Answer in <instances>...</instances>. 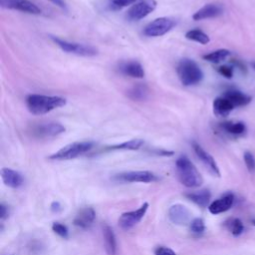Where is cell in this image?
<instances>
[{"instance_id":"cell-25","label":"cell","mask_w":255,"mask_h":255,"mask_svg":"<svg viewBox=\"0 0 255 255\" xmlns=\"http://www.w3.org/2000/svg\"><path fill=\"white\" fill-rule=\"evenodd\" d=\"M185 38L194 42H197L201 45H206L210 42V38L209 36L204 33L203 31L199 30V29H192L189 30L185 33Z\"/></svg>"},{"instance_id":"cell-27","label":"cell","mask_w":255,"mask_h":255,"mask_svg":"<svg viewBox=\"0 0 255 255\" xmlns=\"http://www.w3.org/2000/svg\"><path fill=\"white\" fill-rule=\"evenodd\" d=\"M230 55V51L227 49H218L211 53L203 55V59L207 62L218 64L222 61H224L228 56Z\"/></svg>"},{"instance_id":"cell-1","label":"cell","mask_w":255,"mask_h":255,"mask_svg":"<svg viewBox=\"0 0 255 255\" xmlns=\"http://www.w3.org/2000/svg\"><path fill=\"white\" fill-rule=\"evenodd\" d=\"M66 104V99L59 96L30 94L26 97V106L29 112L36 116L48 114L53 110L64 107Z\"/></svg>"},{"instance_id":"cell-17","label":"cell","mask_w":255,"mask_h":255,"mask_svg":"<svg viewBox=\"0 0 255 255\" xmlns=\"http://www.w3.org/2000/svg\"><path fill=\"white\" fill-rule=\"evenodd\" d=\"M96 217L95 210L92 207H85L79 211L74 219V224L81 228L90 227Z\"/></svg>"},{"instance_id":"cell-29","label":"cell","mask_w":255,"mask_h":255,"mask_svg":"<svg viewBox=\"0 0 255 255\" xmlns=\"http://www.w3.org/2000/svg\"><path fill=\"white\" fill-rule=\"evenodd\" d=\"M137 0H110V8L112 10H121L125 7L132 5Z\"/></svg>"},{"instance_id":"cell-4","label":"cell","mask_w":255,"mask_h":255,"mask_svg":"<svg viewBox=\"0 0 255 255\" xmlns=\"http://www.w3.org/2000/svg\"><path fill=\"white\" fill-rule=\"evenodd\" d=\"M95 145L94 141L85 140V141H75L69 143L62 148H60L55 153L49 156V159L52 160H69L75 157H78L89 150H91Z\"/></svg>"},{"instance_id":"cell-26","label":"cell","mask_w":255,"mask_h":255,"mask_svg":"<svg viewBox=\"0 0 255 255\" xmlns=\"http://www.w3.org/2000/svg\"><path fill=\"white\" fill-rule=\"evenodd\" d=\"M148 94V90L144 85H135L128 91V97L132 101L145 100Z\"/></svg>"},{"instance_id":"cell-18","label":"cell","mask_w":255,"mask_h":255,"mask_svg":"<svg viewBox=\"0 0 255 255\" xmlns=\"http://www.w3.org/2000/svg\"><path fill=\"white\" fill-rule=\"evenodd\" d=\"M121 72L128 77L135 79H142L144 77V70L140 63L136 61L125 62L120 67Z\"/></svg>"},{"instance_id":"cell-31","label":"cell","mask_w":255,"mask_h":255,"mask_svg":"<svg viewBox=\"0 0 255 255\" xmlns=\"http://www.w3.org/2000/svg\"><path fill=\"white\" fill-rule=\"evenodd\" d=\"M52 230L62 238H68L69 236V230L67 226L60 222H54L52 225Z\"/></svg>"},{"instance_id":"cell-30","label":"cell","mask_w":255,"mask_h":255,"mask_svg":"<svg viewBox=\"0 0 255 255\" xmlns=\"http://www.w3.org/2000/svg\"><path fill=\"white\" fill-rule=\"evenodd\" d=\"M190 230L193 233L196 234H201L204 232L205 230V225H204V221L201 218H194L191 222H190Z\"/></svg>"},{"instance_id":"cell-6","label":"cell","mask_w":255,"mask_h":255,"mask_svg":"<svg viewBox=\"0 0 255 255\" xmlns=\"http://www.w3.org/2000/svg\"><path fill=\"white\" fill-rule=\"evenodd\" d=\"M176 22L169 17H159L149 22L143 29L142 33L146 37H159L174 28Z\"/></svg>"},{"instance_id":"cell-28","label":"cell","mask_w":255,"mask_h":255,"mask_svg":"<svg viewBox=\"0 0 255 255\" xmlns=\"http://www.w3.org/2000/svg\"><path fill=\"white\" fill-rule=\"evenodd\" d=\"M227 228L229 229V231L234 235V236H238L240 235L243 230H244V226L243 223L241 222L240 219L238 218H231L229 219L227 222Z\"/></svg>"},{"instance_id":"cell-12","label":"cell","mask_w":255,"mask_h":255,"mask_svg":"<svg viewBox=\"0 0 255 255\" xmlns=\"http://www.w3.org/2000/svg\"><path fill=\"white\" fill-rule=\"evenodd\" d=\"M192 148H193L195 154L197 155V157L210 170V172H212L216 176H220L219 168H218L213 156L210 153H208L199 143H197L195 141H192Z\"/></svg>"},{"instance_id":"cell-11","label":"cell","mask_w":255,"mask_h":255,"mask_svg":"<svg viewBox=\"0 0 255 255\" xmlns=\"http://www.w3.org/2000/svg\"><path fill=\"white\" fill-rule=\"evenodd\" d=\"M66 130V128L60 123H45L37 125L33 128L32 132L35 136L41 138L54 137Z\"/></svg>"},{"instance_id":"cell-9","label":"cell","mask_w":255,"mask_h":255,"mask_svg":"<svg viewBox=\"0 0 255 255\" xmlns=\"http://www.w3.org/2000/svg\"><path fill=\"white\" fill-rule=\"evenodd\" d=\"M0 6L4 9L17 10L32 15L42 14V9L30 0H0Z\"/></svg>"},{"instance_id":"cell-36","label":"cell","mask_w":255,"mask_h":255,"mask_svg":"<svg viewBox=\"0 0 255 255\" xmlns=\"http://www.w3.org/2000/svg\"><path fill=\"white\" fill-rule=\"evenodd\" d=\"M232 64H233L235 67L239 68L242 72H246V67H245V65H244L242 62H240L239 60H232Z\"/></svg>"},{"instance_id":"cell-35","label":"cell","mask_w":255,"mask_h":255,"mask_svg":"<svg viewBox=\"0 0 255 255\" xmlns=\"http://www.w3.org/2000/svg\"><path fill=\"white\" fill-rule=\"evenodd\" d=\"M48 1H50V2L53 3L54 5L58 6L59 8L65 10V11L67 10V5H66V2H65L64 0H48Z\"/></svg>"},{"instance_id":"cell-15","label":"cell","mask_w":255,"mask_h":255,"mask_svg":"<svg viewBox=\"0 0 255 255\" xmlns=\"http://www.w3.org/2000/svg\"><path fill=\"white\" fill-rule=\"evenodd\" d=\"M223 12L222 7L217 5V4H206L203 7H201L199 10H197L193 15L192 19L195 21H200L204 19H210V18H215Z\"/></svg>"},{"instance_id":"cell-7","label":"cell","mask_w":255,"mask_h":255,"mask_svg":"<svg viewBox=\"0 0 255 255\" xmlns=\"http://www.w3.org/2000/svg\"><path fill=\"white\" fill-rule=\"evenodd\" d=\"M117 181L121 182H143L149 183L157 181L158 176L148 170H131L118 173L114 176Z\"/></svg>"},{"instance_id":"cell-23","label":"cell","mask_w":255,"mask_h":255,"mask_svg":"<svg viewBox=\"0 0 255 255\" xmlns=\"http://www.w3.org/2000/svg\"><path fill=\"white\" fill-rule=\"evenodd\" d=\"M219 128L232 135H241L246 131V127L242 122H223L219 124Z\"/></svg>"},{"instance_id":"cell-32","label":"cell","mask_w":255,"mask_h":255,"mask_svg":"<svg viewBox=\"0 0 255 255\" xmlns=\"http://www.w3.org/2000/svg\"><path fill=\"white\" fill-rule=\"evenodd\" d=\"M244 161H245V164L249 171L252 172L255 170V157L253 156V154L250 151H245Z\"/></svg>"},{"instance_id":"cell-33","label":"cell","mask_w":255,"mask_h":255,"mask_svg":"<svg viewBox=\"0 0 255 255\" xmlns=\"http://www.w3.org/2000/svg\"><path fill=\"white\" fill-rule=\"evenodd\" d=\"M217 72L222 75L224 78L227 79H231L233 76V67L232 66H227V65H223V66H219L217 68Z\"/></svg>"},{"instance_id":"cell-22","label":"cell","mask_w":255,"mask_h":255,"mask_svg":"<svg viewBox=\"0 0 255 255\" xmlns=\"http://www.w3.org/2000/svg\"><path fill=\"white\" fill-rule=\"evenodd\" d=\"M103 235H104V241H105V246L106 250L109 255H116L117 251V240H116V235L114 233V230L106 225L103 228Z\"/></svg>"},{"instance_id":"cell-5","label":"cell","mask_w":255,"mask_h":255,"mask_svg":"<svg viewBox=\"0 0 255 255\" xmlns=\"http://www.w3.org/2000/svg\"><path fill=\"white\" fill-rule=\"evenodd\" d=\"M50 39L61 50H63L66 53L74 54L77 56H83V57H94V56L98 55V49L92 45L70 42V41L55 37V36H50Z\"/></svg>"},{"instance_id":"cell-34","label":"cell","mask_w":255,"mask_h":255,"mask_svg":"<svg viewBox=\"0 0 255 255\" xmlns=\"http://www.w3.org/2000/svg\"><path fill=\"white\" fill-rule=\"evenodd\" d=\"M154 255H176L175 252L165 246H158L154 250Z\"/></svg>"},{"instance_id":"cell-16","label":"cell","mask_w":255,"mask_h":255,"mask_svg":"<svg viewBox=\"0 0 255 255\" xmlns=\"http://www.w3.org/2000/svg\"><path fill=\"white\" fill-rule=\"evenodd\" d=\"M233 201H234L233 194L227 193V194L223 195L222 197L214 200L208 206V209H209L210 213H212V214H219V213L225 212L228 209H230V207L233 204Z\"/></svg>"},{"instance_id":"cell-21","label":"cell","mask_w":255,"mask_h":255,"mask_svg":"<svg viewBox=\"0 0 255 255\" xmlns=\"http://www.w3.org/2000/svg\"><path fill=\"white\" fill-rule=\"evenodd\" d=\"M188 199H190L195 204L199 205L200 207H205L208 205L211 194L207 189H201L197 191H190L184 194Z\"/></svg>"},{"instance_id":"cell-8","label":"cell","mask_w":255,"mask_h":255,"mask_svg":"<svg viewBox=\"0 0 255 255\" xmlns=\"http://www.w3.org/2000/svg\"><path fill=\"white\" fill-rule=\"evenodd\" d=\"M155 0H137L127 12L129 21H138L149 15L156 8Z\"/></svg>"},{"instance_id":"cell-38","label":"cell","mask_w":255,"mask_h":255,"mask_svg":"<svg viewBox=\"0 0 255 255\" xmlns=\"http://www.w3.org/2000/svg\"><path fill=\"white\" fill-rule=\"evenodd\" d=\"M51 209H52V211H54V212H59V211L62 209V207H61V205H60V203H59L58 201H54V202L51 204Z\"/></svg>"},{"instance_id":"cell-14","label":"cell","mask_w":255,"mask_h":255,"mask_svg":"<svg viewBox=\"0 0 255 255\" xmlns=\"http://www.w3.org/2000/svg\"><path fill=\"white\" fill-rule=\"evenodd\" d=\"M1 177L5 185L11 188H18L24 182V177L19 171L8 167H3L1 169Z\"/></svg>"},{"instance_id":"cell-20","label":"cell","mask_w":255,"mask_h":255,"mask_svg":"<svg viewBox=\"0 0 255 255\" xmlns=\"http://www.w3.org/2000/svg\"><path fill=\"white\" fill-rule=\"evenodd\" d=\"M222 96H224L226 99H228L233 104V106L235 108L246 106L252 100L250 96H248V95H246V94H244V93H242L238 90H234V89L225 91Z\"/></svg>"},{"instance_id":"cell-10","label":"cell","mask_w":255,"mask_h":255,"mask_svg":"<svg viewBox=\"0 0 255 255\" xmlns=\"http://www.w3.org/2000/svg\"><path fill=\"white\" fill-rule=\"evenodd\" d=\"M148 209V203L144 202L139 208L136 210L128 211L123 213L119 218V225L123 229H129L136 225L144 216Z\"/></svg>"},{"instance_id":"cell-3","label":"cell","mask_w":255,"mask_h":255,"mask_svg":"<svg viewBox=\"0 0 255 255\" xmlns=\"http://www.w3.org/2000/svg\"><path fill=\"white\" fill-rule=\"evenodd\" d=\"M176 73L183 86L189 87L199 84L203 79V72L200 67L191 59L180 60L176 67Z\"/></svg>"},{"instance_id":"cell-24","label":"cell","mask_w":255,"mask_h":255,"mask_svg":"<svg viewBox=\"0 0 255 255\" xmlns=\"http://www.w3.org/2000/svg\"><path fill=\"white\" fill-rule=\"evenodd\" d=\"M144 141L140 138H133L122 143L107 146L106 150H137L143 145Z\"/></svg>"},{"instance_id":"cell-2","label":"cell","mask_w":255,"mask_h":255,"mask_svg":"<svg viewBox=\"0 0 255 255\" xmlns=\"http://www.w3.org/2000/svg\"><path fill=\"white\" fill-rule=\"evenodd\" d=\"M175 170L178 180L186 187H199L203 182L200 172L197 170L191 160L185 155H181L176 159Z\"/></svg>"},{"instance_id":"cell-19","label":"cell","mask_w":255,"mask_h":255,"mask_svg":"<svg viewBox=\"0 0 255 255\" xmlns=\"http://www.w3.org/2000/svg\"><path fill=\"white\" fill-rule=\"evenodd\" d=\"M234 109L233 104L224 96L217 97L213 101V113L217 117H227Z\"/></svg>"},{"instance_id":"cell-40","label":"cell","mask_w":255,"mask_h":255,"mask_svg":"<svg viewBox=\"0 0 255 255\" xmlns=\"http://www.w3.org/2000/svg\"><path fill=\"white\" fill-rule=\"evenodd\" d=\"M252 222L255 224V219H253V220H252Z\"/></svg>"},{"instance_id":"cell-37","label":"cell","mask_w":255,"mask_h":255,"mask_svg":"<svg viewBox=\"0 0 255 255\" xmlns=\"http://www.w3.org/2000/svg\"><path fill=\"white\" fill-rule=\"evenodd\" d=\"M8 215L7 207L4 204H0V218L4 219Z\"/></svg>"},{"instance_id":"cell-13","label":"cell","mask_w":255,"mask_h":255,"mask_svg":"<svg viewBox=\"0 0 255 255\" xmlns=\"http://www.w3.org/2000/svg\"><path fill=\"white\" fill-rule=\"evenodd\" d=\"M169 220L177 225H186L190 220V212L182 204H173L168 209Z\"/></svg>"},{"instance_id":"cell-39","label":"cell","mask_w":255,"mask_h":255,"mask_svg":"<svg viewBox=\"0 0 255 255\" xmlns=\"http://www.w3.org/2000/svg\"><path fill=\"white\" fill-rule=\"evenodd\" d=\"M252 67L255 69V62H253V63H252Z\"/></svg>"}]
</instances>
